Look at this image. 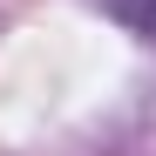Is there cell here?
<instances>
[{
	"label": "cell",
	"instance_id": "cell-1",
	"mask_svg": "<svg viewBox=\"0 0 156 156\" xmlns=\"http://www.w3.org/2000/svg\"><path fill=\"white\" fill-rule=\"evenodd\" d=\"M109 20H122L129 34H143V41H156V0H95Z\"/></svg>",
	"mask_w": 156,
	"mask_h": 156
}]
</instances>
